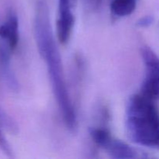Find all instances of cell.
Instances as JSON below:
<instances>
[{"label":"cell","instance_id":"8fae6325","mask_svg":"<svg viewBox=\"0 0 159 159\" xmlns=\"http://www.w3.org/2000/svg\"><path fill=\"white\" fill-rule=\"evenodd\" d=\"M93 3H94L96 6H98V5H99V3L101 2L102 0H93Z\"/></svg>","mask_w":159,"mask_h":159},{"label":"cell","instance_id":"3957f363","mask_svg":"<svg viewBox=\"0 0 159 159\" xmlns=\"http://www.w3.org/2000/svg\"><path fill=\"white\" fill-rule=\"evenodd\" d=\"M90 136L98 146L108 152L113 158L130 159L140 157L138 151L125 142L116 139L105 129L92 128Z\"/></svg>","mask_w":159,"mask_h":159},{"label":"cell","instance_id":"9c48e42d","mask_svg":"<svg viewBox=\"0 0 159 159\" xmlns=\"http://www.w3.org/2000/svg\"><path fill=\"white\" fill-rule=\"evenodd\" d=\"M0 149L7 155L8 157L12 158L13 157V152H12V148L9 145V142L7 141L6 138L3 135L1 129H0Z\"/></svg>","mask_w":159,"mask_h":159},{"label":"cell","instance_id":"52a82bcc","mask_svg":"<svg viewBox=\"0 0 159 159\" xmlns=\"http://www.w3.org/2000/svg\"><path fill=\"white\" fill-rule=\"evenodd\" d=\"M136 6L137 0H113L110 10L116 16H127L134 12Z\"/></svg>","mask_w":159,"mask_h":159},{"label":"cell","instance_id":"ba28073f","mask_svg":"<svg viewBox=\"0 0 159 159\" xmlns=\"http://www.w3.org/2000/svg\"><path fill=\"white\" fill-rule=\"evenodd\" d=\"M0 126L5 127V129L8 131L12 134H16L17 132V126L15 122L0 108Z\"/></svg>","mask_w":159,"mask_h":159},{"label":"cell","instance_id":"8992f818","mask_svg":"<svg viewBox=\"0 0 159 159\" xmlns=\"http://www.w3.org/2000/svg\"><path fill=\"white\" fill-rule=\"evenodd\" d=\"M0 37L7 42L9 49H16L19 42V22L12 11L9 12L7 20L0 27Z\"/></svg>","mask_w":159,"mask_h":159},{"label":"cell","instance_id":"277c9868","mask_svg":"<svg viewBox=\"0 0 159 159\" xmlns=\"http://www.w3.org/2000/svg\"><path fill=\"white\" fill-rule=\"evenodd\" d=\"M141 53L146 68L141 94L152 100H157L159 99V57L149 47H143Z\"/></svg>","mask_w":159,"mask_h":159},{"label":"cell","instance_id":"6da1fadb","mask_svg":"<svg viewBox=\"0 0 159 159\" xmlns=\"http://www.w3.org/2000/svg\"><path fill=\"white\" fill-rule=\"evenodd\" d=\"M34 27L37 49L47 65L54 96L64 122L69 130H74L77 126L75 111L67 89L61 57L50 21L49 10L43 1L37 4Z\"/></svg>","mask_w":159,"mask_h":159},{"label":"cell","instance_id":"30bf717a","mask_svg":"<svg viewBox=\"0 0 159 159\" xmlns=\"http://www.w3.org/2000/svg\"><path fill=\"white\" fill-rule=\"evenodd\" d=\"M154 19L152 16H145L144 18H141L139 21L138 22V25L141 27H145L151 25L153 22Z\"/></svg>","mask_w":159,"mask_h":159},{"label":"cell","instance_id":"5b68a950","mask_svg":"<svg viewBox=\"0 0 159 159\" xmlns=\"http://www.w3.org/2000/svg\"><path fill=\"white\" fill-rule=\"evenodd\" d=\"M77 0H59L58 18L57 20V36L61 43H68L75 24L73 13Z\"/></svg>","mask_w":159,"mask_h":159},{"label":"cell","instance_id":"7a4b0ae2","mask_svg":"<svg viewBox=\"0 0 159 159\" xmlns=\"http://www.w3.org/2000/svg\"><path fill=\"white\" fill-rule=\"evenodd\" d=\"M126 129L134 142L159 148V115L153 100L142 94L130 96L126 109Z\"/></svg>","mask_w":159,"mask_h":159}]
</instances>
